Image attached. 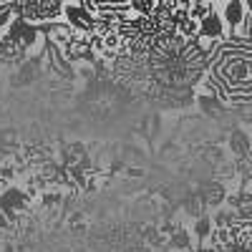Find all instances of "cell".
Wrapping results in <instances>:
<instances>
[{
    "mask_svg": "<svg viewBox=\"0 0 252 252\" xmlns=\"http://www.w3.org/2000/svg\"><path fill=\"white\" fill-rule=\"evenodd\" d=\"M63 15H66V20H63V23H68L76 33H94L96 15L89 13L81 3H78V5H63Z\"/></svg>",
    "mask_w": 252,
    "mask_h": 252,
    "instance_id": "obj_1",
    "label": "cell"
},
{
    "mask_svg": "<svg viewBox=\"0 0 252 252\" xmlns=\"http://www.w3.org/2000/svg\"><path fill=\"white\" fill-rule=\"evenodd\" d=\"M197 38H207V40H215V43L227 40V28H224V20L217 13V8L209 13L204 20H199V35Z\"/></svg>",
    "mask_w": 252,
    "mask_h": 252,
    "instance_id": "obj_2",
    "label": "cell"
},
{
    "mask_svg": "<svg viewBox=\"0 0 252 252\" xmlns=\"http://www.w3.org/2000/svg\"><path fill=\"white\" fill-rule=\"evenodd\" d=\"M197 194L202 197V202L207 204V209H209V207H215V209H217V207L227 199V187H224L222 182L209 179V182H202V184H199Z\"/></svg>",
    "mask_w": 252,
    "mask_h": 252,
    "instance_id": "obj_3",
    "label": "cell"
},
{
    "mask_svg": "<svg viewBox=\"0 0 252 252\" xmlns=\"http://www.w3.org/2000/svg\"><path fill=\"white\" fill-rule=\"evenodd\" d=\"M245 15H247V10H245V3H242V0H232V3H224V5H222L224 28H229L227 38H232V35H235V31L242 26Z\"/></svg>",
    "mask_w": 252,
    "mask_h": 252,
    "instance_id": "obj_4",
    "label": "cell"
},
{
    "mask_svg": "<svg viewBox=\"0 0 252 252\" xmlns=\"http://www.w3.org/2000/svg\"><path fill=\"white\" fill-rule=\"evenodd\" d=\"M229 149H232L235 159H242L252 152V136L247 134L245 126H235V129L229 131Z\"/></svg>",
    "mask_w": 252,
    "mask_h": 252,
    "instance_id": "obj_5",
    "label": "cell"
},
{
    "mask_svg": "<svg viewBox=\"0 0 252 252\" xmlns=\"http://www.w3.org/2000/svg\"><path fill=\"white\" fill-rule=\"evenodd\" d=\"M73 38H76V31L68 23H53V26H48V43L53 48H58V51L66 48Z\"/></svg>",
    "mask_w": 252,
    "mask_h": 252,
    "instance_id": "obj_6",
    "label": "cell"
},
{
    "mask_svg": "<svg viewBox=\"0 0 252 252\" xmlns=\"http://www.w3.org/2000/svg\"><path fill=\"white\" fill-rule=\"evenodd\" d=\"M61 53H63V58H66V61H73V63H78V61H96V56L91 51V43L78 40V38H73Z\"/></svg>",
    "mask_w": 252,
    "mask_h": 252,
    "instance_id": "obj_7",
    "label": "cell"
},
{
    "mask_svg": "<svg viewBox=\"0 0 252 252\" xmlns=\"http://www.w3.org/2000/svg\"><path fill=\"white\" fill-rule=\"evenodd\" d=\"M184 209H187V212L192 215L194 220H199V217L207 215V204L202 202V197H199L197 192H194V194H189V197L184 199Z\"/></svg>",
    "mask_w": 252,
    "mask_h": 252,
    "instance_id": "obj_8",
    "label": "cell"
},
{
    "mask_svg": "<svg viewBox=\"0 0 252 252\" xmlns=\"http://www.w3.org/2000/svg\"><path fill=\"white\" fill-rule=\"evenodd\" d=\"M212 229H215V224H212V217H209V215H204V217H199V220L194 222V235H197V240H199V242L209 240Z\"/></svg>",
    "mask_w": 252,
    "mask_h": 252,
    "instance_id": "obj_9",
    "label": "cell"
},
{
    "mask_svg": "<svg viewBox=\"0 0 252 252\" xmlns=\"http://www.w3.org/2000/svg\"><path fill=\"white\" fill-rule=\"evenodd\" d=\"M169 242H172V247L174 250H184V252H192V237H189V232L182 227V229H177V232L169 237Z\"/></svg>",
    "mask_w": 252,
    "mask_h": 252,
    "instance_id": "obj_10",
    "label": "cell"
},
{
    "mask_svg": "<svg viewBox=\"0 0 252 252\" xmlns=\"http://www.w3.org/2000/svg\"><path fill=\"white\" fill-rule=\"evenodd\" d=\"M212 10H215V5H212V3H192V8H189V18L199 23V20H204Z\"/></svg>",
    "mask_w": 252,
    "mask_h": 252,
    "instance_id": "obj_11",
    "label": "cell"
},
{
    "mask_svg": "<svg viewBox=\"0 0 252 252\" xmlns=\"http://www.w3.org/2000/svg\"><path fill=\"white\" fill-rule=\"evenodd\" d=\"M237 224H240V222H237ZM237 245H240L245 252H252V227H242V229H240Z\"/></svg>",
    "mask_w": 252,
    "mask_h": 252,
    "instance_id": "obj_12",
    "label": "cell"
},
{
    "mask_svg": "<svg viewBox=\"0 0 252 252\" xmlns=\"http://www.w3.org/2000/svg\"><path fill=\"white\" fill-rule=\"evenodd\" d=\"M5 224H8V217L3 215V209H0V227H5Z\"/></svg>",
    "mask_w": 252,
    "mask_h": 252,
    "instance_id": "obj_13",
    "label": "cell"
}]
</instances>
